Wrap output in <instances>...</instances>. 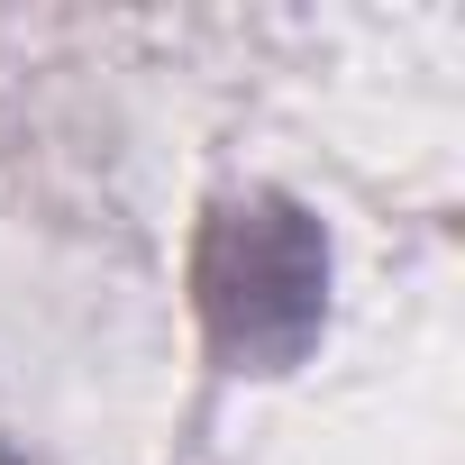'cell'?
<instances>
[{
  "instance_id": "6da1fadb",
  "label": "cell",
  "mask_w": 465,
  "mask_h": 465,
  "mask_svg": "<svg viewBox=\"0 0 465 465\" xmlns=\"http://www.w3.org/2000/svg\"><path fill=\"white\" fill-rule=\"evenodd\" d=\"M192 302L238 374H283L329 329V238L292 192H228L201 219Z\"/></svg>"
},
{
  "instance_id": "7a4b0ae2",
  "label": "cell",
  "mask_w": 465,
  "mask_h": 465,
  "mask_svg": "<svg viewBox=\"0 0 465 465\" xmlns=\"http://www.w3.org/2000/svg\"><path fill=\"white\" fill-rule=\"evenodd\" d=\"M0 465H28V456H10V447H0Z\"/></svg>"
}]
</instances>
